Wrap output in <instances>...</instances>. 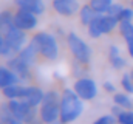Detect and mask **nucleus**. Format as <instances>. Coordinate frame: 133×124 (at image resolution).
<instances>
[{
    "label": "nucleus",
    "mask_w": 133,
    "mask_h": 124,
    "mask_svg": "<svg viewBox=\"0 0 133 124\" xmlns=\"http://www.w3.org/2000/svg\"><path fill=\"white\" fill-rule=\"evenodd\" d=\"M39 116L45 124L61 121V98L56 92H46L40 104Z\"/></svg>",
    "instance_id": "nucleus-2"
},
{
    "label": "nucleus",
    "mask_w": 133,
    "mask_h": 124,
    "mask_svg": "<svg viewBox=\"0 0 133 124\" xmlns=\"http://www.w3.org/2000/svg\"><path fill=\"white\" fill-rule=\"evenodd\" d=\"M113 101H115L116 106H119V107H122V109H125V110H130L132 106H133V102H132V99H130V96H129V93H115Z\"/></svg>",
    "instance_id": "nucleus-22"
},
{
    "label": "nucleus",
    "mask_w": 133,
    "mask_h": 124,
    "mask_svg": "<svg viewBox=\"0 0 133 124\" xmlns=\"http://www.w3.org/2000/svg\"><path fill=\"white\" fill-rule=\"evenodd\" d=\"M121 85L129 95H133V76L132 75H124L121 79Z\"/></svg>",
    "instance_id": "nucleus-25"
},
{
    "label": "nucleus",
    "mask_w": 133,
    "mask_h": 124,
    "mask_svg": "<svg viewBox=\"0 0 133 124\" xmlns=\"http://www.w3.org/2000/svg\"><path fill=\"white\" fill-rule=\"evenodd\" d=\"M6 67H9L16 75H17V78L20 79V81H28L30 79V65L26 64V62H23L19 56H16V58H11L8 64H6Z\"/></svg>",
    "instance_id": "nucleus-9"
},
{
    "label": "nucleus",
    "mask_w": 133,
    "mask_h": 124,
    "mask_svg": "<svg viewBox=\"0 0 133 124\" xmlns=\"http://www.w3.org/2000/svg\"><path fill=\"white\" fill-rule=\"evenodd\" d=\"M98 23H99L101 33L108 34L116 28V25H119V20L113 16H108V14H98Z\"/></svg>",
    "instance_id": "nucleus-12"
},
{
    "label": "nucleus",
    "mask_w": 133,
    "mask_h": 124,
    "mask_svg": "<svg viewBox=\"0 0 133 124\" xmlns=\"http://www.w3.org/2000/svg\"><path fill=\"white\" fill-rule=\"evenodd\" d=\"M116 123H118V118L115 115H104V116L98 118L93 124H116Z\"/></svg>",
    "instance_id": "nucleus-29"
},
{
    "label": "nucleus",
    "mask_w": 133,
    "mask_h": 124,
    "mask_svg": "<svg viewBox=\"0 0 133 124\" xmlns=\"http://www.w3.org/2000/svg\"><path fill=\"white\" fill-rule=\"evenodd\" d=\"M88 34H90V37H93V39H98L102 36V33L99 30V23H98V16L91 20V23L88 25Z\"/></svg>",
    "instance_id": "nucleus-24"
},
{
    "label": "nucleus",
    "mask_w": 133,
    "mask_h": 124,
    "mask_svg": "<svg viewBox=\"0 0 133 124\" xmlns=\"http://www.w3.org/2000/svg\"><path fill=\"white\" fill-rule=\"evenodd\" d=\"M14 25L23 31H31L37 27V16L30 11L19 9L14 14Z\"/></svg>",
    "instance_id": "nucleus-8"
},
{
    "label": "nucleus",
    "mask_w": 133,
    "mask_h": 124,
    "mask_svg": "<svg viewBox=\"0 0 133 124\" xmlns=\"http://www.w3.org/2000/svg\"><path fill=\"white\" fill-rule=\"evenodd\" d=\"M0 118H2L3 124H25L12 113V110L9 109L8 104H2L0 106Z\"/></svg>",
    "instance_id": "nucleus-18"
},
{
    "label": "nucleus",
    "mask_w": 133,
    "mask_h": 124,
    "mask_svg": "<svg viewBox=\"0 0 133 124\" xmlns=\"http://www.w3.org/2000/svg\"><path fill=\"white\" fill-rule=\"evenodd\" d=\"M14 3L17 5L19 9H25V11L34 13L36 16H39V14H42L45 11L43 0H14Z\"/></svg>",
    "instance_id": "nucleus-11"
},
{
    "label": "nucleus",
    "mask_w": 133,
    "mask_h": 124,
    "mask_svg": "<svg viewBox=\"0 0 133 124\" xmlns=\"http://www.w3.org/2000/svg\"><path fill=\"white\" fill-rule=\"evenodd\" d=\"M104 90H105V92H108V93H115V92H116V87H115L111 82H108V81H107V82H104Z\"/></svg>",
    "instance_id": "nucleus-31"
},
{
    "label": "nucleus",
    "mask_w": 133,
    "mask_h": 124,
    "mask_svg": "<svg viewBox=\"0 0 133 124\" xmlns=\"http://www.w3.org/2000/svg\"><path fill=\"white\" fill-rule=\"evenodd\" d=\"M88 5L95 9V13H98V14H107L108 8L113 5V0H90Z\"/></svg>",
    "instance_id": "nucleus-21"
},
{
    "label": "nucleus",
    "mask_w": 133,
    "mask_h": 124,
    "mask_svg": "<svg viewBox=\"0 0 133 124\" xmlns=\"http://www.w3.org/2000/svg\"><path fill=\"white\" fill-rule=\"evenodd\" d=\"M12 54V50L9 48V45H8V42H6V39H5V36L0 33V56H11Z\"/></svg>",
    "instance_id": "nucleus-27"
},
{
    "label": "nucleus",
    "mask_w": 133,
    "mask_h": 124,
    "mask_svg": "<svg viewBox=\"0 0 133 124\" xmlns=\"http://www.w3.org/2000/svg\"><path fill=\"white\" fill-rule=\"evenodd\" d=\"M124 9V6H121L119 3H113L110 8H108V11H107V14L108 16H113V17H116L118 19V16L121 14V11Z\"/></svg>",
    "instance_id": "nucleus-30"
},
{
    "label": "nucleus",
    "mask_w": 133,
    "mask_h": 124,
    "mask_svg": "<svg viewBox=\"0 0 133 124\" xmlns=\"http://www.w3.org/2000/svg\"><path fill=\"white\" fill-rule=\"evenodd\" d=\"M0 124H3V121H2V118H0Z\"/></svg>",
    "instance_id": "nucleus-33"
},
{
    "label": "nucleus",
    "mask_w": 133,
    "mask_h": 124,
    "mask_svg": "<svg viewBox=\"0 0 133 124\" xmlns=\"http://www.w3.org/2000/svg\"><path fill=\"white\" fill-rule=\"evenodd\" d=\"M84 110L82 99L71 89H65L61 96V123L70 124L76 121Z\"/></svg>",
    "instance_id": "nucleus-1"
},
{
    "label": "nucleus",
    "mask_w": 133,
    "mask_h": 124,
    "mask_svg": "<svg viewBox=\"0 0 133 124\" xmlns=\"http://www.w3.org/2000/svg\"><path fill=\"white\" fill-rule=\"evenodd\" d=\"M119 31L124 39L133 36V23L132 22H119Z\"/></svg>",
    "instance_id": "nucleus-26"
},
{
    "label": "nucleus",
    "mask_w": 133,
    "mask_h": 124,
    "mask_svg": "<svg viewBox=\"0 0 133 124\" xmlns=\"http://www.w3.org/2000/svg\"><path fill=\"white\" fill-rule=\"evenodd\" d=\"M132 6H133V0H132Z\"/></svg>",
    "instance_id": "nucleus-34"
},
{
    "label": "nucleus",
    "mask_w": 133,
    "mask_h": 124,
    "mask_svg": "<svg viewBox=\"0 0 133 124\" xmlns=\"http://www.w3.org/2000/svg\"><path fill=\"white\" fill-rule=\"evenodd\" d=\"M119 22H132L133 20V8H124L118 16Z\"/></svg>",
    "instance_id": "nucleus-28"
},
{
    "label": "nucleus",
    "mask_w": 133,
    "mask_h": 124,
    "mask_svg": "<svg viewBox=\"0 0 133 124\" xmlns=\"http://www.w3.org/2000/svg\"><path fill=\"white\" fill-rule=\"evenodd\" d=\"M108 59H110L111 67H113V68H116V70H121V68H124V67H125V59L121 56L119 48H118L116 45H111V47H110Z\"/></svg>",
    "instance_id": "nucleus-17"
},
{
    "label": "nucleus",
    "mask_w": 133,
    "mask_h": 124,
    "mask_svg": "<svg viewBox=\"0 0 133 124\" xmlns=\"http://www.w3.org/2000/svg\"><path fill=\"white\" fill-rule=\"evenodd\" d=\"M73 90L77 93L82 101H91L98 95V85L91 78H81L74 82Z\"/></svg>",
    "instance_id": "nucleus-6"
},
{
    "label": "nucleus",
    "mask_w": 133,
    "mask_h": 124,
    "mask_svg": "<svg viewBox=\"0 0 133 124\" xmlns=\"http://www.w3.org/2000/svg\"><path fill=\"white\" fill-rule=\"evenodd\" d=\"M3 36H5V39H6V42H8L9 48L12 50V53H19V51L25 47L26 34H25V31L20 30V28H17L16 25H14L11 30L6 31Z\"/></svg>",
    "instance_id": "nucleus-7"
},
{
    "label": "nucleus",
    "mask_w": 133,
    "mask_h": 124,
    "mask_svg": "<svg viewBox=\"0 0 133 124\" xmlns=\"http://www.w3.org/2000/svg\"><path fill=\"white\" fill-rule=\"evenodd\" d=\"M12 27H14V16L9 11L0 13V33L5 34L8 30H11Z\"/></svg>",
    "instance_id": "nucleus-19"
},
{
    "label": "nucleus",
    "mask_w": 133,
    "mask_h": 124,
    "mask_svg": "<svg viewBox=\"0 0 133 124\" xmlns=\"http://www.w3.org/2000/svg\"><path fill=\"white\" fill-rule=\"evenodd\" d=\"M98 16V13H95V9L90 6V5H85V6H82L81 9H79V17H81V22L84 23V25H90L91 23V20L95 19Z\"/></svg>",
    "instance_id": "nucleus-20"
},
{
    "label": "nucleus",
    "mask_w": 133,
    "mask_h": 124,
    "mask_svg": "<svg viewBox=\"0 0 133 124\" xmlns=\"http://www.w3.org/2000/svg\"><path fill=\"white\" fill-rule=\"evenodd\" d=\"M122 110H124V109H122V107H119V106H116V104H115V106H113V109H111V112H113V115H115V116H118Z\"/></svg>",
    "instance_id": "nucleus-32"
},
{
    "label": "nucleus",
    "mask_w": 133,
    "mask_h": 124,
    "mask_svg": "<svg viewBox=\"0 0 133 124\" xmlns=\"http://www.w3.org/2000/svg\"><path fill=\"white\" fill-rule=\"evenodd\" d=\"M132 76H133V71H132Z\"/></svg>",
    "instance_id": "nucleus-35"
},
{
    "label": "nucleus",
    "mask_w": 133,
    "mask_h": 124,
    "mask_svg": "<svg viewBox=\"0 0 133 124\" xmlns=\"http://www.w3.org/2000/svg\"><path fill=\"white\" fill-rule=\"evenodd\" d=\"M26 90H28V87L19 85V84H12V85L3 89V95L8 99H23L25 95H26Z\"/></svg>",
    "instance_id": "nucleus-15"
},
{
    "label": "nucleus",
    "mask_w": 133,
    "mask_h": 124,
    "mask_svg": "<svg viewBox=\"0 0 133 124\" xmlns=\"http://www.w3.org/2000/svg\"><path fill=\"white\" fill-rule=\"evenodd\" d=\"M43 96H45V93L42 92L39 87H28L23 101H26V102H28L30 106H33V107H37L39 104H42Z\"/></svg>",
    "instance_id": "nucleus-14"
},
{
    "label": "nucleus",
    "mask_w": 133,
    "mask_h": 124,
    "mask_svg": "<svg viewBox=\"0 0 133 124\" xmlns=\"http://www.w3.org/2000/svg\"><path fill=\"white\" fill-rule=\"evenodd\" d=\"M53 8L61 16H73L79 11V2L77 0H53Z\"/></svg>",
    "instance_id": "nucleus-10"
},
{
    "label": "nucleus",
    "mask_w": 133,
    "mask_h": 124,
    "mask_svg": "<svg viewBox=\"0 0 133 124\" xmlns=\"http://www.w3.org/2000/svg\"><path fill=\"white\" fill-rule=\"evenodd\" d=\"M37 48L34 47L33 44H30V45H26V47H23L19 53H17V56L22 59L23 62H26L30 67L33 65L34 62H36V56H37Z\"/></svg>",
    "instance_id": "nucleus-16"
},
{
    "label": "nucleus",
    "mask_w": 133,
    "mask_h": 124,
    "mask_svg": "<svg viewBox=\"0 0 133 124\" xmlns=\"http://www.w3.org/2000/svg\"><path fill=\"white\" fill-rule=\"evenodd\" d=\"M116 118H118V124H133V112L124 109Z\"/></svg>",
    "instance_id": "nucleus-23"
},
{
    "label": "nucleus",
    "mask_w": 133,
    "mask_h": 124,
    "mask_svg": "<svg viewBox=\"0 0 133 124\" xmlns=\"http://www.w3.org/2000/svg\"><path fill=\"white\" fill-rule=\"evenodd\" d=\"M34 47L37 48V51L48 61H54L59 56V47L57 42L54 39V36H51L50 33H37L31 40Z\"/></svg>",
    "instance_id": "nucleus-3"
},
{
    "label": "nucleus",
    "mask_w": 133,
    "mask_h": 124,
    "mask_svg": "<svg viewBox=\"0 0 133 124\" xmlns=\"http://www.w3.org/2000/svg\"><path fill=\"white\" fill-rule=\"evenodd\" d=\"M9 109L12 110V113L25 124H42L43 121L40 120V116L36 112V107L30 106L26 101L23 99H9L8 102Z\"/></svg>",
    "instance_id": "nucleus-4"
},
{
    "label": "nucleus",
    "mask_w": 133,
    "mask_h": 124,
    "mask_svg": "<svg viewBox=\"0 0 133 124\" xmlns=\"http://www.w3.org/2000/svg\"><path fill=\"white\" fill-rule=\"evenodd\" d=\"M66 42H68V48L71 51V54L74 56V59L79 64H88L91 59V48L88 47V44L85 40H82L77 34L70 33L66 36Z\"/></svg>",
    "instance_id": "nucleus-5"
},
{
    "label": "nucleus",
    "mask_w": 133,
    "mask_h": 124,
    "mask_svg": "<svg viewBox=\"0 0 133 124\" xmlns=\"http://www.w3.org/2000/svg\"><path fill=\"white\" fill-rule=\"evenodd\" d=\"M17 75L9 68V67H0V89L3 90L5 87H9L12 84H19Z\"/></svg>",
    "instance_id": "nucleus-13"
}]
</instances>
